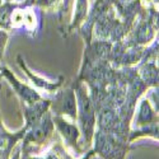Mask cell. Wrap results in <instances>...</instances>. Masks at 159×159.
I'll use <instances>...</instances> for the list:
<instances>
[{
    "label": "cell",
    "instance_id": "1",
    "mask_svg": "<svg viewBox=\"0 0 159 159\" xmlns=\"http://www.w3.org/2000/svg\"><path fill=\"white\" fill-rule=\"evenodd\" d=\"M79 101H80V108H82V124L84 132L88 135L92 134V129H93V110H92V104L89 102V98L87 94L80 89L79 90Z\"/></svg>",
    "mask_w": 159,
    "mask_h": 159
},
{
    "label": "cell",
    "instance_id": "7",
    "mask_svg": "<svg viewBox=\"0 0 159 159\" xmlns=\"http://www.w3.org/2000/svg\"><path fill=\"white\" fill-rule=\"evenodd\" d=\"M48 130H50V120H48V118H46V121H42L33 130V139L41 140L43 136H46Z\"/></svg>",
    "mask_w": 159,
    "mask_h": 159
},
{
    "label": "cell",
    "instance_id": "6",
    "mask_svg": "<svg viewBox=\"0 0 159 159\" xmlns=\"http://www.w3.org/2000/svg\"><path fill=\"white\" fill-rule=\"evenodd\" d=\"M87 9H88V2L87 0H76V5H75V22H80L87 14Z\"/></svg>",
    "mask_w": 159,
    "mask_h": 159
},
{
    "label": "cell",
    "instance_id": "3",
    "mask_svg": "<svg viewBox=\"0 0 159 159\" xmlns=\"http://www.w3.org/2000/svg\"><path fill=\"white\" fill-rule=\"evenodd\" d=\"M9 78L11 79L13 85H16V88H17V90H18V93H19V94L25 99V101H27V102L33 103V102H36V101H38V99H39V96L36 93L34 90L30 89L28 87H25V85H22V84H19V83H17L16 79H13L10 75H9Z\"/></svg>",
    "mask_w": 159,
    "mask_h": 159
},
{
    "label": "cell",
    "instance_id": "10",
    "mask_svg": "<svg viewBox=\"0 0 159 159\" xmlns=\"http://www.w3.org/2000/svg\"><path fill=\"white\" fill-rule=\"evenodd\" d=\"M7 38H8L7 33H5L4 31L0 30V56H2V54H3V50H4V47H5Z\"/></svg>",
    "mask_w": 159,
    "mask_h": 159
},
{
    "label": "cell",
    "instance_id": "13",
    "mask_svg": "<svg viewBox=\"0 0 159 159\" xmlns=\"http://www.w3.org/2000/svg\"><path fill=\"white\" fill-rule=\"evenodd\" d=\"M0 5H2V0H0Z\"/></svg>",
    "mask_w": 159,
    "mask_h": 159
},
{
    "label": "cell",
    "instance_id": "8",
    "mask_svg": "<svg viewBox=\"0 0 159 159\" xmlns=\"http://www.w3.org/2000/svg\"><path fill=\"white\" fill-rule=\"evenodd\" d=\"M153 36V31L149 23H144L143 25H140V28L138 31V39L140 42H147L148 39H150Z\"/></svg>",
    "mask_w": 159,
    "mask_h": 159
},
{
    "label": "cell",
    "instance_id": "5",
    "mask_svg": "<svg viewBox=\"0 0 159 159\" xmlns=\"http://www.w3.org/2000/svg\"><path fill=\"white\" fill-rule=\"evenodd\" d=\"M14 10V5L7 3L0 8V27L7 28L9 27L10 20H11V13Z\"/></svg>",
    "mask_w": 159,
    "mask_h": 159
},
{
    "label": "cell",
    "instance_id": "2",
    "mask_svg": "<svg viewBox=\"0 0 159 159\" xmlns=\"http://www.w3.org/2000/svg\"><path fill=\"white\" fill-rule=\"evenodd\" d=\"M61 102H62V111L65 113L75 117V115H76V101H75V96L71 90H68L66 93H64Z\"/></svg>",
    "mask_w": 159,
    "mask_h": 159
},
{
    "label": "cell",
    "instance_id": "12",
    "mask_svg": "<svg viewBox=\"0 0 159 159\" xmlns=\"http://www.w3.org/2000/svg\"><path fill=\"white\" fill-rule=\"evenodd\" d=\"M154 2H155V3H158V0H154Z\"/></svg>",
    "mask_w": 159,
    "mask_h": 159
},
{
    "label": "cell",
    "instance_id": "11",
    "mask_svg": "<svg viewBox=\"0 0 159 159\" xmlns=\"http://www.w3.org/2000/svg\"><path fill=\"white\" fill-rule=\"evenodd\" d=\"M56 0H38V3L39 4H42V5H50L52 3H55Z\"/></svg>",
    "mask_w": 159,
    "mask_h": 159
},
{
    "label": "cell",
    "instance_id": "4",
    "mask_svg": "<svg viewBox=\"0 0 159 159\" xmlns=\"http://www.w3.org/2000/svg\"><path fill=\"white\" fill-rule=\"evenodd\" d=\"M57 125H59V129L60 131L62 132V135L68 139L69 141H74L76 138H78V130L74 125H70V124H66L62 120H59L57 121Z\"/></svg>",
    "mask_w": 159,
    "mask_h": 159
},
{
    "label": "cell",
    "instance_id": "9",
    "mask_svg": "<svg viewBox=\"0 0 159 159\" xmlns=\"http://www.w3.org/2000/svg\"><path fill=\"white\" fill-rule=\"evenodd\" d=\"M153 117L152 115V110L149 107V104L147 101H144L141 103V107H140V113H139V121L140 122H147L149 121L150 118Z\"/></svg>",
    "mask_w": 159,
    "mask_h": 159
}]
</instances>
